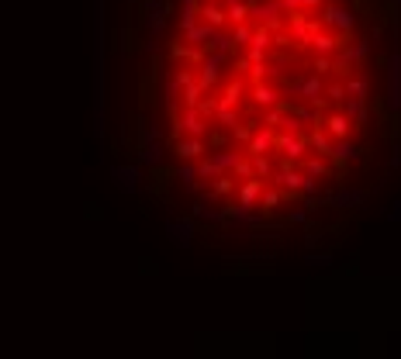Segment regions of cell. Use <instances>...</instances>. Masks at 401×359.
Wrapping results in <instances>:
<instances>
[{
  "label": "cell",
  "instance_id": "6da1fadb",
  "mask_svg": "<svg viewBox=\"0 0 401 359\" xmlns=\"http://www.w3.org/2000/svg\"><path fill=\"white\" fill-rule=\"evenodd\" d=\"M94 135L104 139V0L94 4Z\"/></svg>",
  "mask_w": 401,
  "mask_h": 359
},
{
  "label": "cell",
  "instance_id": "7a4b0ae2",
  "mask_svg": "<svg viewBox=\"0 0 401 359\" xmlns=\"http://www.w3.org/2000/svg\"><path fill=\"white\" fill-rule=\"evenodd\" d=\"M287 94H294V97H301V101H308L315 111H329V97H325V83H322V76L318 73H311V76H298V80H291L287 83Z\"/></svg>",
  "mask_w": 401,
  "mask_h": 359
},
{
  "label": "cell",
  "instance_id": "3957f363",
  "mask_svg": "<svg viewBox=\"0 0 401 359\" xmlns=\"http://www.w3.org/2000/svg\"><path fill=\"white\" fill-rule=\"evenodd\" d=\"M322 28H329V32H336V35H342V39H349L353 35V28H356V14L349 11V8H339V4H322Z\"/></svg>",
  "mask_w": 401,
  "mask_h": 359
},
{
  "label": "cell",
  "instance_id": "277c9868",
  "mask_svg": "<svg viewBox=\"0 0 401 359\" xmlns=\"http://www.w3.org/2000/svg\"><path fill=\"white\" fill-rule=\"evenodd\" d=\"M205 132H208V118L200 114L197 107H183V114H180V118L173 121V128H169L173 142L183 139V135H190V139H205Z\"/></svg>",
  "mask_w": 401,
  "mask_h": 359
},
{
  "label": "cell",
  "instance_id": "5b68a950",
  "mask_svg": "<svg viewBox=\"0 0 401 359\" xmlns=\"http://www.w3.org/2000/svg\"><path fill=\"white\" fill-rule=\"evenodd\" d=\"M274 152H280L287 163H301L308 152H311V145H308V132H301V135H291V132H277V142H274Z\"/></svg>",
  "mask_w": 401,
  "mask_h": 359
},
{
  "label": "cell",
  "instance_id": "8992f818",
  "mask_svg": "<svg viewBox=\"0 0 401 359\" xmlns=\"http://www.w3.org/2000/svg\"><path fill=\"white\" fill-rule=\"evenodd\" d=\"M107 176H111V187L118 194H135L142 187V166H132V163H114L107 170Z\"/></svg>",
  "mask_w": 401,
  "mask_h": 359
},
{
  "label": "cell",
  "instance_id": "52a82bcc",
  "mask_svg": "<svg viewBox=\"0 0 401 359\" xmlns=\"http://www.w3.org/2000/svg\"><path fill=\"white\" fill-rule=\"evenodd\" d=\"M384 80H387L384 104H387L391 114H398V111H401V52L387 56V73H384Z\"/></svg>",
  "mask_w": 401,
  "mask_h": 359
},
{
  "label": "cell",
  "instance_id": "ba28073f",
  "mask_svg": "<svg viewBox=\"0 0 401 359\" xmlns=\"http://www.w3.org/2000/svg\"><path fill=\"white\" fill-rule=\"evenodd\" d=\"M163 232H166V238H169V245H176V249H190L194 245V235H197V225H194V218H169L166 225H163Z\"/></svg>",
  "mask_w": 401,
  "mask_h": 359
},
{
  "label": "cell",
  "instance_id": "9c48e42d",
  "mask_svg": "<svg viewBox=\"0 0 401 359\" xmlns=\"http://www.w3.org/2000/svg\"><path fill=\"white\" fill-rule=\"evenodd\" d=\"M322 197H325V207H339V211H356V207H363V201H367V190H360V187H339V190H322Z\"/></svg>",
  "mask_w": 401,
  "mask_h": 359
},
{
  "label": "cell",
  "instance_id": "30bf717a",
  "mask_svg": "<svg viewBox=\"0 0 401 359\" xmlns=\"http://www.w3.org/2000/svg\"><path fill=\"white\" fill-rule=\"evenodd\" d=\"M225 225H239V228H267L270 225V214H256L253 207H243V204H229L225 207Z\"/></svg>",
  "mask_w": 401,
  "mask_h": 359
},
{
  "label": "cell",
  "instance_id": "8fae6325",
  "mask_svg": "<svg viewBox=\"0 0 401 359\" xmlns=\"http://www.w3.org/2000/svg\"><path fill=\"white\" fill-rule=\"evenodd\" d=\"M166 14H169V0H145L142 4V25L149 35H159L166 28Z\"/></svg>",
  "mask_w": 401,
  "mask_h": 359
},
{
  "label": "cell",
  "instance_id": "7c38bea8",
  "mask_svg": "<svg viewBox=\"0 0 401 359\" xmlns=\"http://www.w3.org/2000/svg\"><path fill=\"white\" fill-rule=\"evenodd\" d=\"M280 14H284L280 0H260V4H249V18H256L260 25H270L274 32L280 28Z\"/></svg>",
  "mask_w": 401,
  "mask_h": 359
},
{
  "label": "cell",
  "instance_id": "4fadbf2b",
  "mask_svg": "<svg viewBox=\"0 0 401 359\" xmlns=\"http://www.w3.org/2000/svg\"><path fill=\"white\" fill-rule=\"evenodd\" d=\"M332 139H349V132L356 128L349 118H346V111H322V121H318Z\"/></svg>",
  "mask_w": 401,
  "mask_h": 359
},
{
  "label": "cell",
  "instance_id": "5bb4252c",
  "mask_svg": "<svg viewBox=\"0 0 401 359\" xmlns=\"http://www.w3.org/2000/svg\"><path fill=\"white\" fill-rule=\"evenodd\" d=\"M190 218L194 221H208V225H225V207H215V201L197 197L190 204Z\"/></svg>",
  "mask_w": 401,
  "mask_h": 359
},
{
  "label": "cell",
  "instance_id": "9a60e30c",
  "mask_svg": "<svg viewBox=\"0 0 401 359\" xmlns=\"http://www.w3.org/2000/svg\"><path fill=\"white\" fill-rule=\"evenodd\" d=\"M308 49H311L315 56H336V52L342 49V35H336V32L322 28V32H315V35H311Z\"/></svg>",
  "mask_w": 401,
  "mask_h": 359
},
{
  "label": "cell",
  "instance_id": "2e32d148",
  "mask_svg": "<svg viewBox=\"0 0 401 359\" xmlns=\"http://www.w3.org/2000/svg\"><path fill=\"white\" fill-rule=\"evenodd\" d=\"M274 142H277V128H270V125H263V121H260V128L253 132V139H249V145H246V156L274 152Z\"/></svg>",
  "mask_w": 401,
  "mask_h": 359
},
{
  "label": "cell",
  "instance_id": "e0dca14e",
  "mask_svg": "<svg viewBox=\"0 0 401 359\" xmlns=\"http://www.w3.org/2000/svg\"><path fill=\"white\" fill-rule=\"evenodd\" d=\"M329 159H332L336 166H346V163H353V159H360V145H356L353 139H332V149H329Z\"/></svg>",
  "mask_w": 401,
  "mask_h": 359
},
{
  "label": "cell",
  "instance_id": "ac0fdd59",
  "mask_svg": "<svg viewBox=\"0 0 401 359\" xmlns=\"http://www.w3.org/2000/svg\"><path fill=\"white\" fill-rule=\"evenodd\" d=\"M173 176H176V183H180L187 194H194V197L200 194V183H197L200 176H197V163H194V159H180V166H176Z\"/></svg>",
  "mask_w": 401,
  "mask_h": 359
},
{
  "label": "cell",
  "instance_id": "d6986e66",
  "mask_svg": "<svg viewBox=\"0 0 401 359\" xmlns=\"http://www.w3.org/2000/svg\"><path fill=\"white\" fill-rule=\"evenodd\" d=\"M176 159H200V156H205V139H190V135H183V139H176L173 142V149H169Z\"/></svg>",
  "mask_w": 401,
  "mask_h": 359
},
{
  "label": "cell",
  "instance_id": "ffe728a7",
  "mask_svg": "<svg viewBox=\"0 0 401 359\" xmlns=\"http://www.w3.org/2000/svg\"><path fill=\"white\" fill-rule=\"evenodd\" d=\"M342 111H346V118H349L356 128H367V121H370V104H367V97H346V101H342Z\"/></svg>",
  "mask_w": 401,
  "mask_h": 359
},
{
  "label": "cell",
  "instance_id": "44dd1931",
  "mask_svg": "<svg viewBox=\"0 0 401 359\" xmlns=\"http://www.w3.org/2000/svg\"><path fill=\"white\" fill-rule=\"evenodd\" d=\"M135 159H138V166L159 170V166H163V159H166V145H163V142H145V145H138Z\"/></svg>",
  "mask_w": 401,
  "mask_h": 359
},
{
  "label": "cell",
  "instance_id": "7402d4cb",
  "mask_svg": "<svg viewBox=\"0 0 401 359\" xmlns=\"http://www.w3.org/2000/svg\"><path fill=\"white\" fill-rule=\"evenodd\" d=\"M200 21H208L212 28H225L229 14L222 8V0H200Z\"/></svg>",
  "mask_w": 401,
  "mask_h": 359
},
{
  "label": "cell",
  "instance_id": "603a6c76",
  "mask_svg": "<svg viewBox=\"0 0 401 359\" xmlns=\"http://www.w3.org/2000/svg\"><path fill=\"white\" fill-rule=\"evenodd\" d=\"M298 166H301L305 173L318 176V180H322V176H332V173H336V170H332V159H329V156H322V152H315V156L308 152V156H305V159H301Z\"/></svg>",
  "mask_w": 401,
  "mask_h": 359
},
{
  "label": "cell",
  "instance_id": "cb8c5ba5",
  "mask_svg": "<svg viewBox=\"0 0 401 359\" xmlns=\"http://www.w3.org/2000/svg\"><path fill=\"white\" fill-rule=\"evenodd\" d=\"M260 197H263V180L260 176H249L239 183V204L243 207H260Z\"/></svg>",
  "mask_w": 401,
  "mask_h": 359
},
{
  "label": "cell",
  "instance_id": "d4e9b609",
  "mask_svg": "<svg viewBox=\"0 0 401 359\" xmlns=\"http://www.w3.org/2000/svg\"><path fill=\"white\" fill-rule=\"evenodd\" d=\"M253 104L256 107H274V104H280V90L274 83L260 80V83H253Z\"/></svg>",
  "mask_w": 401,
  "mask_h": 359
},
{
  "label": "cell",
  "instance_id": "484cf974",
  "mask_svg": "<svg viewBox=\"0 0 401 359\" xmlns=\"http://www.w3.org/2000/svg\"><path fill=\"white\" fill-rule=\"evenodd\" d=\"M212 25L208 21H194L190 28H183V39H187V45H194V49H205L208 45V39H212Z\"/></svg>",
  "mask_w": 401,
  "mask_h": 359
},
{
  "label": "cell",
  "instance_id": "4316f807",
  "mask_svg": "<svg viewBox=\"0 0 401 359\" xmlns=\"http://www.w3.org/2000/svg\"><path fill=\"white\" fill-rule=\"evenodd\" d=\"M287 197H298V194H287V190H280L277 183H274V187H263V197H260V207H263L267 214H274V211H277V207H280V204H284Z\"/></svg>",
  "mask_w": 401,
  "mask_h": 359
},
{
  "label": "cell",
  "instance_id": "83f0119b",
  "mask_svg": "<svg viewBox=\"0 0 401 359\" xmlns=\"http://www.w3.org/2000/svg\"><path fill=\"white\" fill-rule=\"evenodd\" d=\"M222 173H225V170H222V166H218V163H215L212 156H200V159H197V176H200V180L215 183V180H218Z\"/></svg>",
  "mask_w": 401,
  "mask_h": 359
},
{
  "label": "cell",
  "instance_id": "f1b7e54d",
  "mask_svg": "<svg viewBox=\"0 0 401 359\" xmlns=\"http://www.w3.org/2000/svg\"><path fill=\"white\" fill-rule=\"evenodd\" d=\"M243 90H246V83H243V80H232V83L225 87V94L218 97V107H239V101H243Z\"/></svg>",
  "mask_w": 401,
  "mask_h": 359
},
{
  "label": "cell",
  "instance_id": "f546056e",
  "mask_svg": "<svg viewBox=\"0 0 401 359\" xmlns=\"http://www.w3.org/2000/svg\"><path fill=\"white\" fill-rule=\"evenodd\" d=\"M145 142H163V128L149 118L138 121V145H145Z\"/></svg>",
  "mask_w": 401,
  "mask_h": 359
},
{
  "label": "cell",
  "instance_id": "4dcf8cb0",
  "mask_svg": "<svg viewBox=\"0 0 401 359\" xmlns=\"http://www.w3.org/2000/svg\"><path fill=\"white\" fill-rule=\"evenodd\" d=\"M346 97H370V83H367L363 73H353L346 80Z\"/></svg>",
  "mask_w": 401,
  "mask_h": 359
},
{
  "label": "cell",
  "instance_id": "1f68e13d",
  "mask_svg": "<svg viewBox=\"0 0 401 359\" xmlns=\"http://www.w3.org/2000/svg\"><path fill=\"white\" fill-rule=\"evenodd\" d=\"M176 101H180V83H176V76L169 73V76H166V83H163V107H166V111H173V107H176Z\"/></svg>",
  "mask_w": 401,
  "mask_h": 359
},
{
  "label": "cell",
  "instance_id": "d6a6232c",
  "mask_svg": "<svg viewBox=\"0 0 401 359\" xmlns=\"http://www.w3.org/2000/svg\"><path fill=\"white\" fill-rule=\"evenodd\" d=\"M232 32H225V28H215L212 32V39H208V49H218V52H232Z\"/></svg>",
  "mask_w": 401,
  "mask_h": 359
},
{
  "label": "cell",
  "instance_id": "836d02e7",
  "mask_svg": "<svg viewBox=\"0 0 401 359\" xmlns=\"http://www.w3.org/2000/svg\"><path fill=\"white\" fill-rule=\"evenodd\" d=\"M243 156H246V152H236V149H218V152H212V159H215L225 173H232V166H236Z\"/></svg>",
  "mask_w": 401,
  "mask_h": 359
},
{
  "label": "cell",
  "instance_id": "e575fe53",
  "mask_svg": "<svg viewBox=\"0 0 401 359\" xmlns=\"http://www.w3.org/2000/svg\"><path fill=\"white\" fill-rule=\"evenodd\" d=\"M249 159H253V173H256L260 180H270V176H274L277 166L270 163V152H260V156H249Z\"/></svg>",
  "mask_w": 401,
  "mask_h": 359
},
{
  "label": "cell",
  "instance_id": "d590c367",
  "mask_svg": "<svg viewBox=\"0 0 401 359\" xmlns=\"http://www.w3.org/2000/svg\"><path fill=\"white\" fill-rule=\"evenodd\" d=\"M200 94H205V87H200L197 80H190V83L180 90V101H183V107H197V104H200Z\"/></svg>",
  "mask_w": 401,
  "mask_h": 359
},
{
  "label": "cell",
  "instance_id": "8d00e7d4",
  "mask_svg": "<svg viewBox=\"0 0 401 359\" xmlns=\"http://www.w3.org/2000/svg\"><path fill=\"white\" fill-rule=\"evenodd\" d=\"M194 21H200V0H190V4H183V11H180V32L190 28Z\"/></svg>",
  "mask_w": 401,
  "mask_h": 359
},
{
  "label": "cell",
  "instance_id": "74e56055",
  "mask_svg": "<svg viewBox=\"0 0 401 359\" xmlns=\"http://www.w3.org/2000/svg\"><path fill=\"white\" fill-rule=\"evenodd\" d=\"M218 80H222V70H215V66H200L197 70V83L205 87V90H215Z\"/></svg>",
  "mask_w": 401,
  "mask_h": 359
},
{
  "label": "cell",
  "instance_id": "f35d334b",
  "mask_svg": "<svg viewBox=\"0 0 401 359\" xmlns=\"http://www.w3.org/2000/svg\"><path fill=\"white\" fill-rule=\"evenodd\" d=\"M212 121H215L218 128H229V132H232V128L239 125V114H236V107H218Z\"/></svg>",
  "mask_w": 401,
  "mask_h": 359
},
{
  "label": "cell",
  "instance_id": "ab89813d",
  "mask_svg": "<svg viewBox=\"0 0 401 359\" xmlns=\"http://www.w3.org/2000/svg\"><path fill=\"white\" fill-rule=\"evenodd\" d=\"M284 114H287V104L280 101V104H274V107H267V114H263V125H270V128H280V121H284Z\"/></svg>",
  "mask_w": 401,
  "mask_h": 359
},
{
  "label": "cell",
  "instance_id": "60d3db41",
  "mask_svg": "<svg viewBox=\"0 0 401 359\" xmlns=\"http://www.w3.org/2000/svg\"><path fill=\"white\" fill-rule=\"evenodd\" d=\"M253 32H256V28H249L246 21H243V25H232V42L249 49V42H253Z\"/></svg>",
  "mask_w": 401,
  "mask_h": 359
},
{
  "label": "cell",
  "instance_id": "b9f144b4",
  "mask_svg": "<svg viewBox=\"0 0 401 359\" xmlns=\"http://www.w3.org/2000/svg\"><path fill=\"white\" fill-rule=\"evenodd\" d=\"M280 132H291V135H301V132H305V121H301V118H298V114H294V111L287 107V114H284V121H280Z\"/></svg>",
  "mask_w": 401,
  "mask_h": 359
},
{
  "label": "cell",
  "instance_id": "7bdbcfd3",
  "mask_svg": "<svg viewBox=\"0 0 401 359\" xmlns=\"http://www.w3.org/2000/svg\"><path fill=\"white\" fill-rule=\"evenodd\" d=\"M225 14H229V25H243L249 18V4H229Z\"/></svg>",
  "mask_w": 401,
  "mask_h": 359
},
{
  "label": "cell",
  "instance_id": "ee69618b",
  "mask_svg": "<svg viewBox=\"0 0 401 359\" xmlns=\"http://www.w3.org/2000/svg\"><path fill=\"white\" fill-rule=\"evenodd\" d=\"M212 190H215L218 197H229V194L236 190V183H232V176H229V173H222V176H218V180L212 183Z\"/></svg>",
  "mask_w": 401,
  "mask_h": 359
},
{
  "label": "cell",
  "instance_id": "f6af8a7d",
  "mask_svg": "<svg viewBox=\"0 0 401 359\" xmlns=\"http://www.w3.org/2000/svg\"><path fill=\"white\" fill-rule=\"evenodd\" d=\"M308 214H311V211H308L305 204H298V207H291V211H287V218H284V221H287V225H308Z\"/></svg>",
  "mask_w": 401,
  "mask_h": 359
},
{
  "label": "cell",
  "instance_id": "bcb514c9",
  "mask_svg": "<svg viewBox=\"0 0 401 359\" xmlns=\"http://www.w3.org/2000/svg\"><path fill=\"white\" fill-rule=\"evenodd\" d=\"M232 173H236L239 180H249V176H256V173H253V159H249V156H243V159L232 166Z\"/></svg>",
  "mask_w": 401,
  "mask_h": 359
},
{
  "label": "cell",
  "instance_id": "7dc6e473",
  "mask_svg": "<svg viewBox=\"0 0 401 359\" xmlns=\"http://www.w3.org/2000/svg\"><path fill=\"white\" fill-rule=\"evenodd\" d=\"M253 132H256V128H249V125H236V128H232V139L246 149V145H249V139H253Z\"/></svg>",
  "mask_w": 401,
  "mask_h": 359
},
{
  "label": "cell",
  "instance_id": "c3c4849f",
  "mask_svg": "<svg viewBox=\"0 0 401 359\" xmlns=\"http://www.w3.org/2000/svg\"><path fill=\"white\" fill-rule=\"evenodd\" d=\"M311 70H315L318 76L332 73V56H315V59H311Z\"/></svg>",
  "mask_w": 401,
  "mask_h": 359
},
{
  "label": "cell",
  "instance_id": "681fc988",
  "mask_svg": "<svg viewBox=\"0 0 401 359\" xmlns=\"http://www.w3.org/2000/svg\"><path fill=\"white\" fill-rule=\"evenodd\" d=\"M325 97L336 101V104H342V101H346V83H329V87H325Z\"/></svg>",
  "mask_w": 401,
  "mask_h": 359
},
{
  "label": "cell",
  "instance_id": "f907efd6",
  "mask_svg": "<svg viewBox=\"0 0 401 359\" xmlns=\"http://www.w3.org/2000/svg\"><path fill=\"white\" fill-rule=\"evenodd\" d=\"M305 263H308V266H332V256H329V252H308Z\"/></svg>",
  "mask_w": 401,
  "mask_h": 359
},
{
  "label": "cell",
  "instance_id": "816d5d0a",
  "mask_svg": "<svg viewBox=\"0 0 401 359\" xmlns=\"http://www.w3.org/2000/svg\"><path fill=\"white\" fill-rule=\"evenodd\" d=\"M197 111H200V114H205V118L212 121V118H215V111H218V97H208V101H200V104H197Z\"/></svg>",
  "mask_w": 401,
  "mask_h": 359
},
{
  "label": "cell",
  "instance_id": "f5cc1de1",
  "mask_svg": "<svg viewBox=\"0 0 401 359\" xmlns=\"http://www.w3.org/2000/svg\"><path fill=\"white\" fill-rule=\"evenodd\" d=\"M249 76H253V83H260V80L270 76V66H267V63H253V66H249Z\"/></svg>",
  "mask_w": 401,
  "mask_h": 359
},
{
  "label": "cell",
  "instance_id": "db71d44e",
  "mask_svg": "<svg viewBox=\"0 0 401 359\" xmlns=\"http://www.w3.org/2000/svg\"><path fill=\"white\" fill-rule=\"evenodd\" d=\"M387 221H391V225H401V201H394V204H391V211H387Z\"/></svg>",
  "mask_w": 401,
  "mask_h": 359
},
{
  "label": "cell",
  "instance_id": "11a10c76",
  "mask_svg": "<svg viewBox=\"0 0 401 359\" xmlns=\"http://www.w3.org/2000/svg\"><path fill=\"white\" fill-rule=\"evenodd\" d=\"M280 8H284V14H294V11H305V8H301V0H280Z\"/></svg>",
  "mask_w": 401,
  "mask_h": 359
},
{
  "label": "cell",
  "instance_id": "9f6ffc18",
  "mask_svg": "<svg viewBox=\"0 0 401 359\" xmlns=\"http://www.w3.org/2000/svg\"><path fill=\"white\" fill-rule=\"evenodd\" d=\"M305 245L315 249V245H318V232H308V235H305Z\"/></svg>",
  "mask_w": 401,
  "mask_h": 359
},
{
  "label": "cell",
  "instance_id": "6f0895ef",
  "mask_svg": "<svg viewBox=\"0 0 401 359\" xmlns=\"http://www.w3.org/2000/svg\"><path fill=\"white\" fill-rule=\"evenodd\" d=\"M394 8H398V42H401V4H394ZM398 52H401V49H398Z\"/></svg>",
  "mask_w": 401,
  "mask_h": 359
},
{
  "label": "cell",
  "instance_id": "680465c9",
  "mask_svg": "<svg viewBox=\"0 0 401 359\" xmlns=\"http://www.w3.org/2000/svg\"><path fill=\"white\" fill-rule=\"evenodd\" d=\"M243 4H260V0H243Z\"/></svg>",
  "mask_w": 401,
  "mask_h": 359
},
{
  "label": "cell",
  "instance_id": "91938a15",
  "mask_svg": "<svg viewBox=\"0 0 401 359\" xmlns=\"http://www.w3.org/2000/svg\"><path fill=\"white\" fill-rule=\"evenodd\" d=\"M183 4H190V0H183Z\"/></svg>",
  "mask_w": 401,
  "mask_h": 359
},
{
  "label": "cell",
  "instance_id": "94428289",
  "mask_svg": "<svg viewBox=\"0 0 401 359\" xmlns=\"http://www.w3.org/2000/svg\"><path fill=\"white\" fill-rule=\"evenodd\" d=\"M394 4H401V0H394Z\"/></svg>",
  "mask_w": 401,
  "mask_h": 359
}]
</instances>
